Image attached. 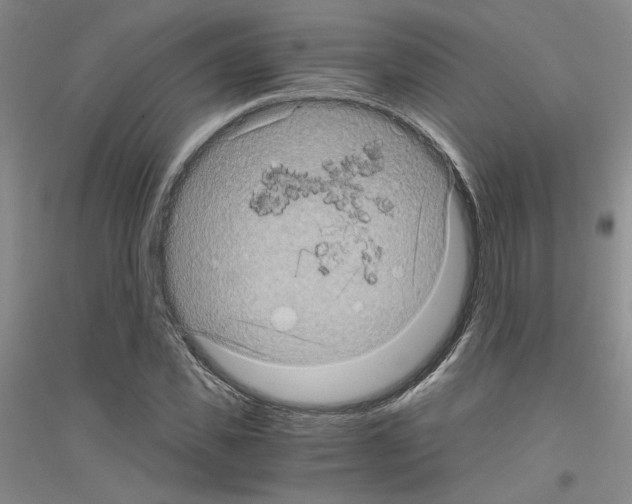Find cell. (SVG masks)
I'll return each mask as SVG.
<instances>
[{
  "mask_svg": "<svg viewBox=\"0 0 632 504\" xmlns=\"http://www.w3.org/2000/svg\"><path fill=\"white\" fill-rule=\"evenodd\" d=\"M454 179L387 113L333 99L251 115L188 167L159 264L188 335L258 361L315 366L401 333L441 277Z\"/></svg>",
  "mask_w": 632,
  "mask_h": 504,
  "instance_id": "cell-1",
  "label": "cell"
}]
</instances>
